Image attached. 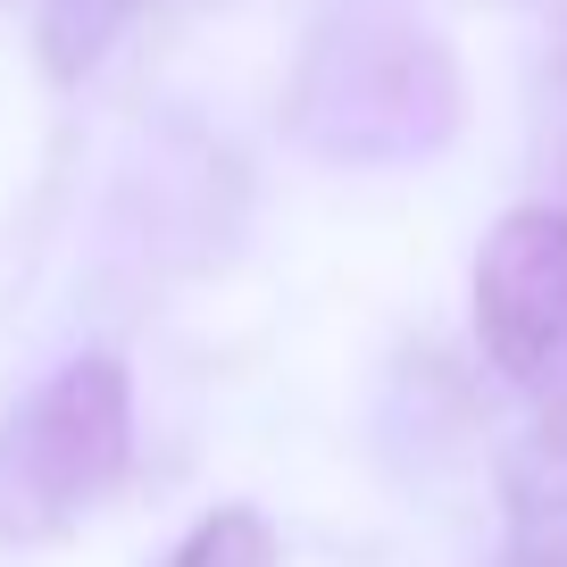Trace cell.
<instances>
[{
    "label": "cell",
    "instance_id": "obj_1",
    "mask_svg": "<svg viewBox=\"0 0 567 567\" xmlns=\"http://www.w3.org/2000/svg\"><path fill=\"white\" fill-rule=\"evenodd\" d=\"M460 125H467L460 51L417 0H334L309 25L292 84H284L292 151L318 167H351V176L443 159Z\"/></svg>",
    "mask_w": 567,
    "mask_h": 567
},
{
    "label": "cell",
    "instance_id": "obj_2",
    "mask_svg": "<svg viewBox=\"0 0 567 567\" xmlns=\"http://www.w3.org/2000/svg\"><path fill=\"white\" fill-rule=\"evenodd\" d=\"M134 467V375L117 351H75L0 417V534L51 543Z\"/></svg>",
    "mask_w": 567,
    "mask_h": 567
},
{
    "label": "cell",
    "instance_id": "obj_3",
    "mask_svg": "<svg viewBox=\"0 0 567 567\" xmlns=\"http://www.w3.org/2000/svg\"><path fill=\"white\" fill-rule=\"evenodd\" d=\"M467 318L493 375L534 409V434L567 451V200L493 217L467 276Z\"/></svg>",
    "mask_w": 567,
    "mask_h": 567
},
{
    "label": "cell",
    "instance_id": "obj_4",
    "mask_svg": "<svg viewBox=\"0 0 567 567\" xmlns=\"http://www.w3.org/2000/svg\"><path fill=\"white\" fill-rule=\"evenodd\" d=\"M493 567H567V451L526 434L501 476V559Z\"/></svg>",
    "mask_w": 567,
    "mask_h": 567
},
{
    "label": "cell",
    "instance_id": "obj_5",
    "mask_svg": "<svg viewBox=\"0 0 567 567\" xmlns=\"http://www.w3.org/2000/svg\"><path fill=\"white\" fill-rule=\"evenodd\" d=\"M142 0H34V51L51 68V84H84L109 59V42L134 25Z\"/></svg>",
    "mask_w": 567,
    "mask_h": 567
},
{
    "label": "cell",
    "instance_id": "obj_6",
    "mask_svg": "<svg viewBox=\"0 0 567 567\" xmlns=\"http://www.w3.org/2000/svg\"><path fill=\"white\" fill-rule=\"evenodd\" d=\"M167 567H276V526H267L250 501H226V509L184 526V543L167 550Z\"/></svg>",
    "mask_w": 567,
    "mask_h": 567
},
{
    "label": "cell",
    "instance_id": "obj_7",
    "mask_svg": "<svg viewBox=\"0 0 567 567\" xmlns=\"http://www.w3.org/2000/svg\"><path fill=\"white\" fill-rule=\"evenodd\" d=\"M550 167L567 176V42H559V68H550Z\"/></svg>",
    "mask_w": 567,
    "mask_h": 567
}]
</instances>
